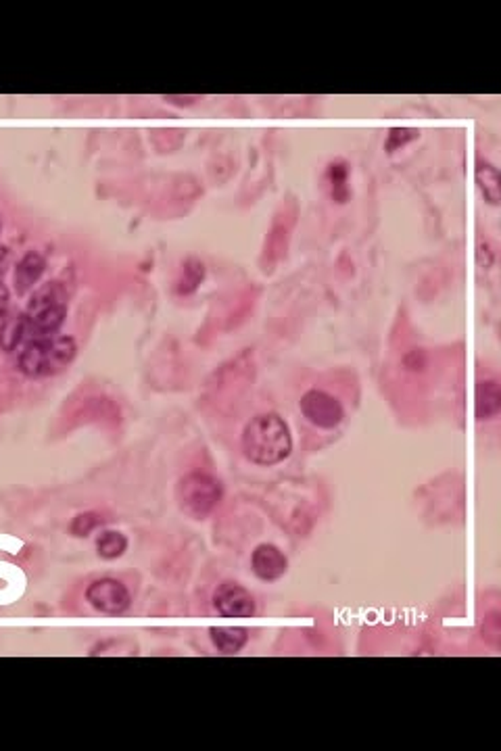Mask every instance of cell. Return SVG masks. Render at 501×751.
<instances>
[{
    "label": "cell",
    "mask_w": 501,
    "mask_h": 751,
    "mask_svg": "<svg viewBox=\"0 0 501 751\" xmlns=\"http://www.w3.org/2000/svg\"><path fill=\"white\" fill-rule=\"evenodd\" d=\"M128 539L117 530H105L97 541V553L103 559H117L126 553Z\"/></svg>",
    "instance_id": "9a60e30c"
},
{
    "label": "cell",
    "mask_w": 501,
    "mask_h": 751,
    "mask_svg": "<svg viewBox=\"0 0 501 751\" xmlns=\"http://www.w3.org/2000/svg\"><path fill=\"white\" fill-rule=\"evenodd\" d=\"M214 607L223 618H251L255 599L239 583H222L214 593Z\"/></svg>",
    "instance_id": "8992f818"
},
{
    "label": "cell",
    "mask_w": 501,
    "mask_h": 751,
    "mask_svg": "<svg viewBox=\"0 0 501 751\" xmlns=\"http://www.w3.org/2000/svg\"><path fill=\"white\" fill-rule=\"evenodd\" d=\"M165 100H168V103H178V105H192V103H197L199 100V97H165Z\"/></svg>",
    "instance_id": "d6986e66"
},
{
    "label": "cell",
    "mask_w": 501,
    "mask_h": 751,
    "mask_svg": "<svg viewBox=\"0 0 501 751\" xmlns=\"http://www.w3.org/2000/svg\"><path fill=\"white\" fill-rule=\"evenodd\" d=\"M251 566L255 576L262 578V581L274 583L280 576H285V572L288 570V559L278 547L263 543V545H257L255 552H253Z\"/></svg>",
    "instance_id": "52a82bcc"
},
{
    "label": "cell",
    "mask_w": 501,
    "mask_h": 751,
    "mask_svg": "<svg viewBox=\"0 0 501 751\" xmlns=\"http://www.w3.org/2000/svg\"><path fill=\"white\" fill-rule=\"evenodd\" d=\"M29 319V330H32V340L36 339H49L55 336L59 328L63 326L65 317H67V305H52L46 307L43 311L36 313H26Z\"/></svg>",
    "instance_id": "ba28073f"
},
{
    "label": "cell",
    "mask_w": 501,
    "mask_h": 751,
    "mask_svg": "<svg viewBox=\"0 0 501 751\" xmlns=\"http://www.w3.org/2000/svg\"><path fill=\"white\" fill-rule=\"evenodd\" d=\"M7 307H9V293L7 288L0 284V319H4V316H7Z\"/></svg>",
    "instance_id": "ac0fdd59"
},
{
    "label": "cell",
    "mask_w": 501,
    "mask_h": 751,
    "mask_svg": "<svg viewBox=\"0 0 501 751\" xmlns=\"http://www.w3.org/2000/svg\"><path fill=\"white\" fill-rule=\"evenodd\" d=\"M61 303H65V288L59 282H49L32 294V299H29L27 303V313L43 311L46 307Z\"/></svg>",
    "instance_id": "5bb4252c"
},
{
    "label": "cell",
    "mask_w": 501,
    "mask_h": 751,
    "mask_svg": "<svg viewBox=\"0 0 501 751\" xmlns=\"http://www.w3.org/2000/svg\"><path fill=\"white\" fill-rule=\"evenodd\" d=\"M474 407H476V419H489L497 416L501 407V388L495 380H485L476 384V395H474Z\"/></svg>",
    "instance_id": "7c38bea8"
},
{
    "label": "cell",
    "mask_w": 501,
    "mask_h": 751,
    "mask_svg": "<svg viewBox=\"0 0 501 751\" xmlns=\"http://www.w3.org/2000/svg\"><path fill=\"white\" fill-rule=\"evenodd\" d=\"M299 407H301V413H303L311 424L324 430L337 428L345 418L343 405H341L333 395L324 393V390H316V388L308 390V393L301 397Z\"/></svg>",
    "instance_id": "5b68a950"
},
{
    "label": "cell",
    "mask_w": 501,
    "mask_h": 751,
    "mask_svg": "<svg viewBox=\"0 0 501 751\" xmlns=\"http://www.w3.org/2000/svg\"><path fill=\"white\" fill-rule=\"evenodd\" d=\"M245 458L257 465H276L293 453V436L276 413H259L247 422L240 436Z\"/></svg>",
    "instance_id": "6da1fadb"
},
{
    "label": "cell",
    "mask_w": 501,
    "mask_h": 751,
    "mask_svg": "<svg viewBox=\"0 0 501 751\" xmlns=\"http://www.w3.org/2000/svg\"><path fill=\"white\" fill-rule=\"evenodd\" d=\"M418 129H410V128H393L391 132H388V140H387V151L393 153L397 151L399 146L408 145L411 138H416Z\"/></svg>",
    "instance_id": "e0dca14e"
},
{
    "label": "cell",
    "mask_w": 501,
    "mask_h": 751,
    "mask_svg": "<svg viewBox=\"0 0 501 751\" xmlns=\"http://www.w3.org/2000/svg\"><path fill=\"white\" fill-rule=\"evenodd\" d=\"M44 268H46V259L43 253L27 251L26 255L20 259V263H17L15 268L13 284H15L17 294H26L32 291L34 284H36L40 280V276L44 274Z\"/></svg>",
    "instance_id": "9c48e42d"
},
{
    "label": "cell",
    "mask_w": 501,
    "mask_h": 751,
    "mask_svg": "<svg viewBox=\"0 0 501 751\" xmlns=\"http://www.w3.org/2000/svg\"><path fill=\"white\" fill-rule=\"evenodd\" d=\"M98 526H103V518H100L97 512H84L78 513V516L69 522V532H72L74 536H80V539H86Z\"/></svg>",
    "instance_id": "2e32d148"
},
{
    "label": "cell",
    "mask_w": 501,
    "mask_h": 751,
    "mask_svg": "<svg viewBox=\"0 0 501 751\" xmlns=\"http://www.w3.org/2000/svg\"><path fill=\"white\" fill-rule=\"evenodd\" d=\"M223 497V487L209 472L192 470L176 484V501L192 520H207Z\"/></svg>",
    "instance_id": "3957f363"
},
{
    "label": "cell",
    "mask_w": 501,
    "mask_h": 751,
    "mask_svg": "<svg viewBox=\"0 0 501 751\" xmlns=\"http://www.w3.org/2000/svg\"><path fill=\"white\" fill-rule=\"evenodd\" d=\"M209 637L211 641H214L215 649H220V652L226 655H234L247 645L249 632H247L245 629H223V626H214V629L209 630Z\"/></svg>",
    "instance_id": "4fadbf2b"
},
{
    "label": "cell",
    "mask_w": 501,
    "mask_h": 751,
    "mask_svg": "<svg viewBox=\"0 0 501 751\" xmlns=\"http://www.w3.org/2000/svg\"><path fill=\"white\" fill-rule=\"evenodd\" d=\"M86 601L90 603L94 610L107 616H120V614L129 610V591L123 583L115 578H100L88 584Z\"/></svg>",
    "instance_id": "277c9868"
},
{
    "label": "cell",
    "mask_w": 501,
    "mask_h": 751,
    "mask_svg": "<svg viewBox=\"0 0 501 751\" xmlns=\"http://www.w3.org/2000/svg\"><path fill=\"white\" fill-rule=\"evenodd\" d=\"M0 232H3V222H0Z\"/></svg>",
    "instance_id": "ffe728a7"
},
{
    "label": "cell",
    "mask_w": 501,
    "mask_h": 751,
    "mask_svg": "<svg viewBox=\"0 0 501 751\" xmlns=\"http://www.w3.org/2000/svg\"><path fill=\"white\" fill-rule=\"evenodd\" d=\"M32 340V330H29L27 316H15L0 322V348L3 351H15L17 347L27 345Z\"/></svg>",
    "instance_id": "30bf717a"
},
{
    "label": "cell",
    "mask_w": 501,
    "mask_h": 751,
    "mask_svg": "<svg viewBox=\"0 0 501 751\" xmlns=\"http://www.w3.org/2000/svg\"><path fill=\"white\" fill-rule=\"evenodd\" d=\"M474 176H476V186H479L482 199H485L489 205L497 207L501 203L499 169L489 161H485V159H479V161H476Z\"/></svg>",
    "instance_id": "8fae6325"
},
{
    "label": "cell",
    "mask_w": 501,
    "mask_h": 751,
    "mask_svg": "<svg viewBox=\"0 0 501 751\" xmlns=\"http://www.w3.org/2000/svg\"><path fill=\"white\" fill-rule=\"evenodd\" d=\"M78 355V345L74 336H49L36 339L23 345L17 365L27 378H51L59 372L67 370Z\"/></svg>",
    "instance_id": "7a4b0ae2"
}]
</instances>
